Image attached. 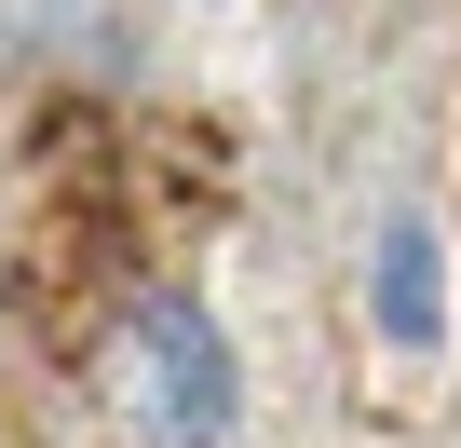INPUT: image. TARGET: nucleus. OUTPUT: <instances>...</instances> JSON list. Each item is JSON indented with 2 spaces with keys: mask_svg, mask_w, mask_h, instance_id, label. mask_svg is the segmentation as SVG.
Instances as JSON below:
<instances>
[{
  "mask_svg": "<svg viewBox=\"0 0 461 448\" xmlns=\"http://www.w3.org/2000/svg\"><path fill=\"white\" fill-rule=\"evenodd\" d=\"M380 299H393V313H380L393 340H420V326H434V232H420V217L380 245Z\"/></svg>",
  "mask_w": 461,
  "mask_h": 448,
  "instance_id": "2",
  "label": "nucleus"
},
{
  "mask_svg": "<svg viewBox=\"0 0 461 448\" xmlns=\"http://www.w3.org/2000/svg\"><path fill=\"white\" fill-rule=\"evenodd\" d=\"M136 353H149V434H163V448H217V421H230V353H217V326H203L190 299H149Z\"/></svg>",
  "mask_w": 461,
  "mask_h": 448,
  "instance_id": "1",
  "label": "nucleus"
}]
</instances>
